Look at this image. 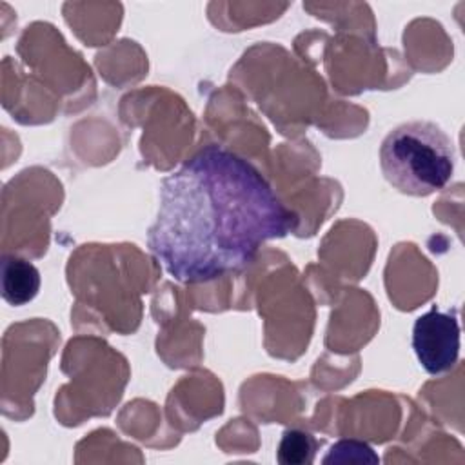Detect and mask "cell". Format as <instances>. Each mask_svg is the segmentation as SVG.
I'll list each match as a JSON object with an SVG mask.
<instances>
[{
    "instance_id": "obj_1",
    "label": "cell",
    "mask_w": 465,
    "mask_h": 465,
    "mask_svg": "<svg viewBox=\"0 0 465 465\" xmlns=\"http://www.w3.org/2000/svg\"><path fill=\"white\" fill-rule=\"evenodd\" d=\"M296 227L298 214L249 160L209 143L162 180L147 247L176 282L205 283L245 269Z\"/></svg>"
},
{
    "instance_id": "obj_2",
    "label": "cell",
    "mask_w": 465,
    "mask_h": 465,
    "mask_svg": "<svg viewBox=\"0 0 465 465\" xmlns=\"http://www.w3.org/2000/svg\"><path fill=\"white\" fill-rule=\"evenodd\" d=\"M456 153L445 131L429 120L400 124L380 145L385 180L403 194L429 196L454 174Z\"/></svg>"
},
{
    "instance_id": "obj_3",
    "label": "cell",
    "mask_w": 465,
    "mask_h": 465,
    "mask_svg": "<svg viewBox=\"0 0 465 465\" xmlns=\"http://www.w3.org/2000/svg\"><path fill=\"white\" fill-rule=\"evenodd\" d=\"M460 323L456 311H440L432 305L412 325V349L427 374L449 372L460 358Z\"/></svg>"
},
{
    "instance_id": "obj_4",
    "label": "cell",
    "mask_w": 465,
    "mask_h": 465,
    "mask_svg": "<svg viewBox=\"0 0 465 465\" xmlns=\"http://www.w3.org/2000/svg\"><path fill=\"white\" fill-rule=\"evenodd\" d=\"M40 271L18 256L2 258V298L15 307L25 305L40 291Z\"/></svg>"
},
{
    "instance_id": "obj_5",
    "label": "cell",
    "mask_w": 465,
    "mask_h": 465,
    "mask_svg": "<svg viewBox=\"0 0 465 465\" xmlns=\"http://www.w3.org/2000/svg\"><path fill=\"white\" fill-rule=\"evenodd\" d=\"M318 440L300 429H287L278 443V461L282 465H311L314 461Z\"/></svg>"
},
{
    "instance_id": "obj_6",
    "label": "cell",
    "mask_w": 465,
    "mask_h": 465,
    "mask_svg": "<svg viewBox=\"0 0 465 465\" xmlns=\"http://www.w3.org/2000/svg\"><path fill=\"white\" fill-rule=\"evenodd\" d=\"M323 463H380V456L374 449L358 440H340L336 441L323 458Z\"/></svg>"
}]
</instances>
